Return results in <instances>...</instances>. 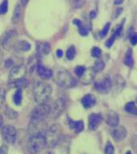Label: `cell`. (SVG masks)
Returning <instances> with one entry per match:
<instances>
[{
  "instance_id": "26",
  "label": "cell",
  "mask_w": 137,
  "mask_h": 154,
  "mask_svg": "<svg viewBox=\"0 0 137 154\" xmlns=\"http://www.w3.org/2000/svg\"><path fill=\"white\" fill-rule=\"evenodd\" d=\"M14 103L17 105L21 104L22 100V89H18L14 93L13 97Z\"/></svg>"
},
{
  "instance_id": "25",
  "label": "cell",
  "mask_w": 137,
  "mask_h": 154,
  "mask_svg": "<svg viewBox=\"0 0 137 154\" xmlns=\"http://www.w3.org/2000/svg\"><path fill=\"white\" fill-rule=\"evenodd\" d=\"M4 114L7 118L11 120L16 119L18 116V113L8 106L6 107L5 108Z\"/></svg>"
},
{
  "instance_id": "18",
  "label": "cell",
  "mask_w": 137,
  "mask_h": 154,
  "mask_svg": "<svg viewBox=\"0 0 137 154\" xmlns=\"http://www.w3.org/2000/svg\"><path fill=\"white\" fill-rule=\"evenodd\" d=\"M97 103V99L95 97L91 94H87L83 97L81 100V103L86 109H90L94 106Z\"/></svg>"
},
{
  "instance_id": "5",
  "label": "cell",
  "mask_w": 137,
  "mask_h": 154,
  "mask_svg": "<svg viewBox=\"0 0 137 154\" xmlns=\"http://www.w3.org/2000/svg\"><path fill=\"white\" fill-rule=\"evenodd\" d=\"M18 33L15 30H9L2 35L0 38V45L5 50H9L17 43Z\"/></svg>"
},
{
  "instance_id": "41",
  "label": "cell",
  "mask_w": 137,
  "mask_h": 154,
  "mask_svg": "<svg viewBox=\"0 0 137 154\" xmlns=\"http://www.w3.org/2000/svg\"><path fill=\"white\" fill-rule=\"evenodd\" d=\"M8 152V148L6 145H2L0 147V154H6Z\"/></svg>"
},
{
  "instance_id": "40",
  "label": "cell",
  "mask_w": 137,
  "mask_h": 154,
  "mask_svg": "<svg viewBox=\"0 0 137 154\" xmlns=\"http://www.w3.org/2000/svg\"><path fill=\"white\" fill-rule=\"evenodd\" d=\"M78 32H79V34H80L81 36H83V37H86L87 35H88V30H87L86 28H84V27L81 26L79 27Z\"/></svg>"
},
{
  "instance_id": "24",
  "label": "cell",
  "mask_w": 137,
  "mask_h": 154,
  "mask_svg": "<svg viewBox=\"0 0 137 154\" xmlns=\"http://www.w3.org/2000/svg\"><path fill=\"white\" fill-rule=\"evenodd\" d=\"M125 109L127 112L137 116V106L134 102H128L125 105Z\"/></svg>"
},
{
  "instance_id": "27",
  "label": "cell",
  "mask_w": 137,
  "mask_h": 154,
  "mask_svg": "<svg viewBox=\"0 0 137 154\" xmlns=\"http://www.w3.org/2000/svg\"><path fill=\"white\" fill-rule=\"evenodd\" d=\"M105 64L104 61L101 59H98L95 62L93 68L95 72H101L105 68Z\"/></svg>"
},
{
  "instance_id": "30",
  "label": "cell",
  "mask_w": 137,
  "mask_h": 154,
  "mask_svg": "<svg viewBox=\"0 0 137 154\" xmlns=\"http://www.w3.org/2000/svg\"><path fill=\"white\" fill-rule=\"evenodd\" d=\"M15 86L18 88V89H22L23 88H26L28 85V82L27 80L24 79H21L18 81H16L14 82Z\"/></svg>"
},
{
  "instance_id": "21",
  "label": "cell",
  "mask_w": 137,
  "mask_h": 154,
  "mask_svg": "<svg viewBox=\"0 0 137 154\" xmlns=\"http://www.w3.org/2000/svg\"><path fill=\"white\" fill-rule=\"evenodd\" d=\"M21 14H22V9H21V6L19 5H17L14 8L12 18H11V22L13 24H17V23H19L21 18Z\"/></svg>"
},
{
  "instance_id": "13",
  "label": "cell",
  "mask_w": 137,
  "mask_h": 154,
  "mask_svg": "<svg viewBox=\"0 0 137 154\" xmlns=\"http://www.w3.org/2000/svg\"><path fill=\"white\" fill-rule=\"evenodd\" d=\"M111 131V135L114 140L116 141L123 140L126 137L127 131L126 128L122 126H116Z\"/></svg>"
},
{
  "instance_id": "33",
  "label": "cell",
  "mask_w": 137,
  "mask_h": 154,
  "mask_svg": "<svg viewBox=\"0 0 137 154\" xmlns=\"http://www.w3.org/2000/svg\"><path fill=\"white\" fill-rule=\"evenodd\" d=\"M110 23L108 22V23H107L105 25L104 28H103V29L100 33V37L103 38V37H105L106 35H107L110 27Z\"/></svg>"
},
{
  "instance_id": "10",
  "label": "cell",
  "mask_w": 137,
  "mask_h": 154,
  "mask_svg": "<svg viewBox=\"0 0 137 154\" xmlns=\"http://www.w3.org/2000/svg\"><path fill=\"white\" fill-rule=\"evenodd\" d=\"M113 86L112 81L109 76H105L102 79L94 83V88L97 92L100 94L109 93Z\"/></svg>"
},
{
  "instance_id": "19",
  "label": "cell",
  "mask_w": 137,
  "mask_h": 154,
  "mask_svg": "<svg viewBox=\"0 0 137 154\" xmlns=\"http://www.w3.org/2000/svg\"><path fill=\"white\" fill-rule=\"evenodd\" d=\"M113 84L116 91L118 92H120L125 87L126 81L122 75L119 74H117L114 76Z\"/></svg>"
},
{
  "instance_id": "11",
  "label": "cell",
  "mask_w": 137,
  "mask_h": 154,
  "mask_svg": "<svg viewBox=\"0 0 137 154\" xmlns=\"http://www.w3.org/2000/svg\"><path fill=\"white\" fill-rule=\"evenodd\" d=\"M48 129L47 124L44 121H31L28 126V131L30 135L45 134Z\"/></svg>"
},
{
  "instance_id": "36",
  "label": "cell",
  "mask_w": 137,
  "mask_h": 154,
  "mask_svg": "<svg viewBox=\"0 0 137 154\" xmlns=\"http://www.w3.org/2000/svg\"><path fill=\"white\" fill-rule=\"evenodd\" d=\"M83 4V0H71V5L74 8H80Z\"/></svg>"
},
{
  "instance_id": "1",
  "label": "cell",
  "mask_w": 137,
  "mask_h": 154,
  "mask_svg": "<svg viewBox=\"0 0 137 154\" xmlns=\"http://www.w3.org/2000/svg\"><path fill=\"white\" fill-rule=\"evenodd\" d=\"M52 91V88L48 83L38 81L33 85L32 92L34 100L38 104L46 103L50 99Z\"/></svg>"
},
{
  "instance_id": "39",
  "label": "cell",
  "mask_w": 137,
  "mask_h": 154,
  "mask_svg": "<svg viewBox=\"0 0 137 154\" xmlns=\"http://www.w3.org/2000/svg\"><path fill=\"white\" fill-rule=\"evenodd\" d=\"M116 40V38L114 37H113V35L109 38L106 42L105 45L108 48H110L112 46L114 41Z\"/></svg>"
},
{
  "instance_id": "14",
  "label": "cell",
  "mask_w": 137,
  "mask_h": 154,
  "mask_svg": "<svg viewBox=\"0 0 137 154\" xmlns=\"http://www.w3.org/2000/svg\"><path fill=\"white\" fill-rule=\"evenodd\" d=\"M37 73L41 78L43 79H49L53 76V71L49 68L45 66L39 62L37 67Z\"/></svg>"
},
{
  "instance_id": "12",
  "label": "cell",
  "mask_w": 137,
  "mask_h": 154,
  "mask_svg": "<svg viewBox=\"0 0 137 154\" xmlns=\"http://www.w3.org/2000/svg\"><path fill=\"white\" fill-rule=\"evenodd\" d=\"M103 117L100 114H92L89 118V128L91 131H95L100 126Z\"/></svg>"
},
{
  "instance_id": "28",
  "label": "cell",
  "mask_w": 137,
  "mask_h": 154,
  "mask_svg": "<svg viewBox=\"0 0 137 154\" xmlns=\"http://www.w3.org/2000/svg\"><path fill=\"white\" fill-rule=\"evenodd\" d=\"M76 56V49L74 46H72L68 48L66 52V57L68 60H72L74 59Z\"/></svg>"
},
{
  "instance_id": "44",
  "label": "cell",
  "mask_w": 137,
  "mask_h": 154,
  "mask_svg": "<svg viewBox=\"0 0 137 154\" xmlns=\"http://www.w3.org/2000/svg\"><path fill=\"white\" fill-rule=\"evenodd\" d=\"M122 11L123 10H122V8H118V9H116V13L114 14V18H118V17L119 16V14H121Z\"/></svg>"
},
{
  "instance_id": "16",
  "label": "cell",
  "mask_w": 137,
  "mask_h": 154,
  "mask_svg": "<svg viewBox=\"0 0 137 154\" xmlns=\"http://www.w3.org/2000/svg\"><path fill=\"white\" fill-rule=\"evenodd\" d=\"M51 45L47 42H41L36 44L37 57L41 58L43 56L48 55L51 51Z\"/></svg>"
},
{
  "instance_id": "49",
  "label": "cell",
  "mask_w": 137,
  "mask_h": 154,
  "mask_svg": "<svg viewBox=\"0 0 137 154\" xmlns=\"http://www.w3.org/2000/svg\"><path fill=\"white\" fill-rule=\"evenodd\" d=\"M90 17L91 18H95V17H96V13H95V11H92L90 12Z\"/></svg>"
},
{
  "instance_id": "17",
  "label": "cell",
  "mask_w": 137,
  "mask_h": 154,
  "mask_svg": "<svg viewBox=\"0 0 137 154\" xmlns=\"http://www.w3.org/2000/svg\"><path fill=\"white\" fill-rule=\"evenodd\" d=\"M96 72L93 67L86 69L84 74L80 78L81 82L86 85L90 84L95 78Z\"/></svg>"
},
{
  "instance_id": "29",
  "label": "cell",
  "mask_w": 137,
  "mask_h": 154,
  "mask_svg": "<svg viewBox=\"0 0 137 154\" xmlns=\"http://www.w3.org/2000/svg\"><path fill=\"white\" fill-rule=\"evenodd\" d=\"M8 0H3L0 4V14H5L8 11Z\"/></svg>"
},
{
  "instance_id": "42",
  "label": "cell",
  "mask_w": 137,
  "mask_h": 154,
  "mask_svg": "<svg viewBox=\"0 0 137 154\" xmlns=\"http://www.w3.org/2000/svg\"><path fill=\"white\" fill-rule=\"evenodd\" d=\"M5 66L6 67H11L12 65H13V61H12V60L11 59H7L6 60L5 63Z\"/></svg>"
},
{
  "instance_id": "2",
  "label": "cell",
  "mask_w": 137,
  "mask_h": 154,
  "mask_svg": "<svg viewBox=\"0 0 137 154\" xmlns=\"http://www.w3.org/2000/svg\"><path fill=\"white\" fill-rule=\"evenodd\" d=\"M53 79L59 86L72 88L77 84V81L68 70L63 67H57L53 71Z\"/></svg>"
},
{
  "instance_id": "15",
  "label": "cell",
  "mask_w": 137,
  "mask_h": 154,
  "mask_svg": "<svg viewBox=\"0 0 137 154\" xmlns=\"http://www.w3.org/2000/svg\"><path fill=\"white\" fill-rule=\"evenodd\" d=\"M105 122L108 125L113 128L118 126L119 122V115L114 111H108L106 114Z\"/></svg>"
},
{
  "instance_id": "50",
  "label": "cell",
  "mask_w": 137,
  "mask_h": 154,
  "mask_svg": "<svg viewBox=\"0 0 137 154\" xmlns=\"http://www.w3.org/2000/svg\"></svg>"
},
{
  "instance_id": "6",
  "label": "cell",
  "mask_w": 137,
  "mask_h": 154,
  "mask_svg": "<svg viewBox=\"0 0 137 154\" xmlns=\"http://www.w3.org/2000/svg\"><path fill=\"white\" fill-rule=\"evenodd\" d=\"M50 105L48 104H38L32 111L31 121H44L49 116Z\"/></svg>"
},
{
  "instance_id": "23",
  "label": "cell",
  "mask_w": 137,
  "mask_h": 154,
  "mask_svg": "<svg viewBox=\"0 0 137 154\" xmlns=\"http://www.w3.org/2000/svg\"><path fill=\"white\" fill-rule=\"evenodd\" d=\"M124 63L127 66H132L133 65L134 60L132 57V51L131 48H129L125 54Z\"/></svg>"
},
{
  "instance_id": "9",
  "label": "cell",
  "mask_w": 137,
  "mask_h": 154,
  "mask_svg": "<svg viewBox=\"0 0 137 154\" xmlns=\"http://www.w3.org/2000/svg\"><path fill=\"white\" fill-rule=\"evenodd\" d=\"M27 67L23 64H19L12 67L9 72L10 82H16V81L23 79L27 73Z\"/></svg>"
},
{
  "instance_id": "20",
  "label": "cell",
  "mask_w": 137,
  "mask_h": 154,
  "mask_svg": "<svg viewBox=\"0 0 137 154\" xmlns=\"http://www.w3.org/2000/svg\"><path fill=\"white\" fill-rule=\"evenodd\" d=\"M69 125L71 128L76 133H79L84 130V123L83 121L70 120Z\"/></svg>"
},
{
  "instance_id": "7",
  "label": "cell",
  "mask_w": 137,
  "mask_h": 154,
  "mask_svg": "<svg viewBox=\"0 0 137 154\" xmlns=\"http://www.w3.org/2000/svg\"><path fill=\"white\" fill-rule=\"evenodd\" d=\"M1 136L7 143L13 144L16 141L17 131L14 126L6 125L1 128Z\"/></svg>"
},
{
  "instance_id": "48",
  "label": "cell",
  "mask_w": 137,
  "mask_h": 154,
  "mask_svg": "<svg viewBox=\"0 0 137 154\" xmlns=\"http://www.w3.org/2000/svg\"><path fill=\"white\" fill-rule=\"evenodd\" d=\"M3 119L2 116L0 115V128H1L3 126Z\"/></svg>"
},
{
  "instance_id": "35",
  "label": "cell",
  "mask_w": 137,
  "mask_h": 154,
  "mask_svg": "<svg viewBox=\"0 0 137 154\" xmlns=\"http://www.w3.org/2000/svg\"><path fill=\"white\" fill-rule=\"evenodd\" d=\"M131 145L134 152L137 153V135H134L131 139Z\"/></svg>"
},
{
  "instance_id": "43",
  "label": "cell",
  "mask_w": 137,
  "mask_h": 154,
  "mask_svg": "<svg viewBox=\"0 0 137 154\" xmlns=\"http://www.w3.org/2000/svg\"><path fill=\"white\" fill-rule=\"evenodd\" d=\"M73 23L74 24L76 25L78 27L81 26V25H82V23H81V20L78 19H74L73 21Z\"/></svg>"
},
{
  "instance_id": "22",
  "label": "cell",
  "mask_w": 137,
  "mask_h": 154,
  "mask_svg": "<svg viewBox=\"0 0 137 154\" xmlns=\"http://www.w3.org/2000/svg\"><path fill=\"white\" fill-rule=\"evenodd\" d=\"M16 46L20 51L25 52L27 51L30 49L31 46L29 42L27 41H21L20 42H18L16 44Z\"/></svg>"
},
{
  "instance_id": "37",
  "label": "cell",
  "mask_w": 137,
  "mask_h": 154,
  "mask_svg": "<svg viewBox=\"0 0 137 154\" xmlns=\"http://www.w3.org/2000/svg\"><path fill=\"white\" fill-rule=\"evenodd\" d=\"M130 41L132 45L135 46L137 44V32H132L130 35Z\"/></svg>"
},
{
  "instance_id": "4",
  "label": "cell",
  "mask_w": 137,
  "mask_h": 154,
  "mask_svg": "<svg viewBox=\"0 0 137 154\" xmlns=\"http://www.w3.org/2000/svg\"><path fill=\"white\" fill-rule=\"evenodd\" d=\"M45 134L31 135L27 141V147L28 152L30 154H39L47 147Z\"/></svg>"
},
{
  "instance_id": "45",
  "label": "cell",
  "mask_w": 137,
  "mask_h": 154,
  "mask_svg": "<svg viewBox=\"0 0 137 154\" xmlns=\"http://www.w3.org/2000/svg\"><path fill=\"white\" fill-rule=\"evenodd\" d=\"M63 51L61 49H58L56 51L57 56L58 57V58H62V57L63 56Z\"/></svg>"
},
{
  "instance_id": "46",
  "label": "cell",
  "mask_w": 137,
  "mask_h": 154,
  "mask_svg": "<svg viewBox=\"0 0 137 154\" xmlns=\"http://www.w3.org/2000/svg\"><path fill=\"white\" fill-rule=\"evenodd\" d=\"M124 0H114V4L115 5H121L123 3Z\"/></svg>"
},
{
  "instance_id": "34",
  "label": "cell",
  "mask_w": 137,
  "mask_h": 154,
  "mask_svg": "<svg viewBox=\"0 0 137 154\" xmlns=\"http://www.w3.org/2000/svg\"><path fill=\"white\" fill-rule=\"evenodd\" d=\"M101 54H102L101 50H100V48H99L97 47H94L92 49L91 54L93 57L98 58V57H100V56Z\"/></svg>"
},
{
  "instance_id": "38",
  "label": "cell",
  "mask_w": 137,
  "mask_h": 154,
  "mask_svg": "<svg viewBox=\"0 0 137 154\" xmlns=\"http://www.w3.org/2000/svg\"><path fill=\"white\" fill-rule=\"evenodd\" d=\"M122 30H123V24H121L115 30V32L113 35V37L116 38L117 37H119L121 35Z\"/></svg>"
},
{
  "instance_id": "8",
  "label": "cell",
  "mask_w": 137,
  "mask_h": 154,
  "mask_svg": "<svg viewBox=\"0 0 137 154\" xmlns=\"http://www.w3.org/2000/svg\"><path fill=\"white\" fill-rule=\"evenodd\" d=\"M65 109V101L62 98H58L50 105V117L57 119L59 117Z\"/></svg>"
},
{
  "instance_id": "32",
  "label": "cell",
  "mask_w": 137,
  "mask_h": 154,
  "mask_svg": "<svg viewBox=\"0 0 137 154\" xmlns=\"http://www.w3.org/2000/svg\"><path fill=\"white\" fill-rule=\"evenodd\" d=\"M85 70L86 68L84 67L83 66H78L74 69V72L78 77L81 78L83 75V74H84Z\"/></svg>"
},
{
  "instance_id": "31",
  "label": "cell",
  "mask_w": 137,
  "mask_h": 154,
  "mask_svg": "<svg viewBox=\"0 0 137 154\" xmlns=\"http://www.w3.org/2000/svg\"><path fill=\"white\" fill-rule=\"evenodd\" d=\"M105 153L108 154H113L114 152V148L113 145L110 141H108L105 147Z\"/></svg>"
},
{
  "instance_id": "3",
  "label": "cell",
  "mask_w": 137,
  "mask_h": 154,
  "mask_svg": "<svg viewBox=\"0 0 137 154\" xmlns=\"http://www.w3.org/2000/svg\"><path fill=\"white\" fill-rule=\"evenodd\" d=\"M46 143L49 149H53L58 146L62 139V129L60 125L55 124L50 126L45 134Z\"/></svg>"
},
{
  "instance_id": "47",
  "label": "cell",
  "mask_w": 137,
  "mask_h": 154,
  "mask_svg": "<svg viewBox=\"0 0 137 154\" xmlns=\"http://www.w3.org/2000/svg\"><path fill=\"white\" fill-rule=\"evenodd\" d=\"M29 0H21V5L23 6H25L28 3Z\"/></svg>"
}]
</instances>
